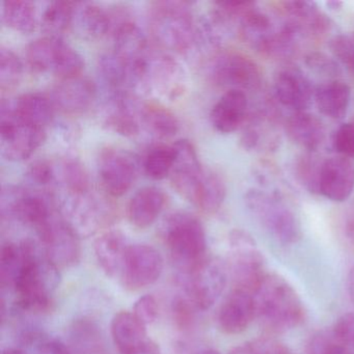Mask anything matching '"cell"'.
I'll list each match as a JSON object with an SVG mask.
<instances>
[{"instance_id":"cell-5","label":"cell","mask_w":354,"mask_h":354,"mask_svg":"<svg viewBox=\"0 0 354 354\" xmlns=\"http://www.w3.org/2000/svg\"><path fill=\"white\" fill-rule=\"evenodd\" d=\"M188 74L179 59L151 48L142 59V95L174 102L187 92Z\"/></svg>"},{"instance_id":"cell-21","label":"cell","mask_w":354,"mask_h":354,"mask_svg":"<svg viewBox=\"0 0 354 354\" xmlns=\"http://www.w3.org/2000/svg\"><path fill=\"white\" fill-rule=\"evenodd\" d=\"M96 94L94 82L80 75L59 80L53 88L50 98L55 109L68 115H77L90 109Z\"/></svg>"},{"instance_id":"cell-54","label":"cell","mask_w":354,"mask_h":354,"mask_svg":"<svg viewBox=\"0 0 354 354\" xmlns=\"http://www.w3.org/2000/svg\"><path fill=\"white\" fill-rule=\"evenodd\" d=\"M345 235L349 243L354 246V207L348 214L347 218H346Z\"/></svg>"},{"instance_id":"cell-13","label":"cell","mask_w":354,"mask_h":354,"mask_svg":"<svg viewBox=\"0 0 354 354\" xmlns=\"http://www.w3.org/2000/svg\"><path fill=\"white\" fill-rule=\"evenodd\" d=\"M163 271L160 252L147 244H133L128 248L120 279L130 291H138L158 281Z\"/></svg>"},{"instance_id":"cell-23","label":"cell","mask_w":354,"mask_h":354,"mask_svg":"<svg viewBox=\"0 0 354 354\" xmlns=\"http://www.w3.org/2000/svg\"><path fill=\"white\" fill-rule=\"evenodd\" d=\"M167 196L160 188L148 186L136 192L130 198L127 216L130 223L138 229L151 227L165 209Z\"/></svg>"},{"instance_id":"cell-43","label":"cell","mask_w":354,"mask_h":354,"mask_svg":"<svg viewBox=\"0 0 354 354\" xmlns=\"http://www.w3.org/2000/svg\"><path fill=\"white\" fill-rule=\"evenodd\" d=\"M22 344L32 348V354H71L69 348L63 342L42 333H26L22 337Z\"/></svg>"},{"instance_id":"cell-38","label":"cell","mask_w":354,"mask_h":354,"mask_svg":"<svg viewBox=\"0 0 354 354\" xmlns=\"http://www.w3.org/2000/svg\"><path fill=\"white\" fill-rule=\"evenodd\" d=\"M75 3L53 1L45 9L41 19V28L48 37L62 38V35L72 26Z\"/></svg>"},{"instance_id":"cell-33","label":"cell","mask_w":354,"mask_h":354,"mask_svg":"<svg viewBox=\"0 0 354 354\" xmlns=\"http://www.w3.org/2000/svg\"><path fill=\"white\" fill-rule=\"evenodd\" d=\"M55 188L63 194H77L91 192V181L86 167L76 159L64 158L55 162Z\"/></svg>"},{"instance_id":"cell-29","label":"cell","mask_w":354,"mask_h":354,"mask_svg":"<svg viewBox=\"0 0 354 354\" xmlns=\"http://www.w3.org/2000/svg\"><path fill=\"white\" fill-rule=\"evenodd\" d=\"M146 327L133 313H118L111 321V337L119 353H129L146 343L149 339Z\"/></svg>"},{"instance_id":"cell-39","label":"cell","mask_w":354,"mask_h":354,"mask_svg":"<svg viewBox=\"0 0 354 354\" xmlns=\"http://www.w3.org/2000/svg\"><path fill=\"white\" fill-rule=\"evenodd\" d=\"M175 163V150L173 146L156 145L147 153L144 160L146 175L152 180L165 179L171 176Z\"/></svg>"},{"instance_id":"cell-45","label":"cell","mask_w":354,"mask_h":354,"mask_svg":"<svg viewBox=\"0 0 354 354\" xmlns=\"http://www.w3.org/2000/svg\"><path fill=\"white\" fill-rule=\"evenodd\" d=\"M322 163L323 161H319L312 152L304 155L297 161L296 173H297L298 179L310 192L319 194V177H320Z\"/></svg>"},{"instance_id":"cell-19","label":"cell","mask_w":354,"mask_h":354,"mask_svg":"<svg viewBox=\"0 0 354 354\" xmlns=\"http://www.w3.org/2000/svg\"><path fill=\"white\" fill-rule=\"evenodd\" d=\"M354 190V163L335 156L323 160L319 177V194L335 203L347 201Z\"/></svg>"},{"instance_id":"cell-11","label":"cell","mask_w":354,"mask_h":354,"mask_svg":"<svg viewBox=\"0 0 354 354\" xmlns=\"http://www.w3.org/2000/svg\"><path fill=\"white\" fill-rule=\"evenodd\" d=\"M59 213L70 229L86 238L94 235L109 221V207L93 194H63L59 201Z\"/></svg>"},{"instance_id":"cell-15","label":"cell","mask_w":354,"mask_h":354,"mask_svg":"<svg viewBox=\"0 0 354 354\" xmlns=\"http://www.w3.org/2000/svg\"><path fill=\"white\" fill-rule=\"evenodd\" d=\"M99 178L103 189L111 196H124L138 177V165L131 154L115 148L101 152L98 165Z\"/></svg>"},{"instance_id":"cell-56","label":"cell","mask_w":354,"mask_h":354,"mask_svg":"<svg viewBox=\"0 0 354 354\" xmlns=\"http://www.w3.org/2000/svg\"><path fill=\"white\" fill-rule=\"evenodd\" d=\"M3 354H32L24 348H8L3 351Z\"/></svg>"},{"instance_id":"cell-22","label":"cell","mask_w":354,"mask_h":354,"mask_svg":"<svg viewBox=\"0 0 354 354\" xmlns=\"http://www.w3.org/2000/svg\"><path fill=\"white\" fill-rule=\"evenodd\" d=\"M248 99L241 91H225L211 109L213 127L221 133H232L245 123Z\"/></svg>"},{"instance_id":"cell-1","label":"cell","mask_w":354,"mask_h":354,"mask_svg":"<svg viewBox=\"0 0 354 354\" xmlns=\"http://www.w3.org/2000/svg\"><path fill=\"white\" fill-rule=\"evenodd\" d=\"M254 299L256 320L268 333H287L304 322V304L281 275L267 273L254 292Z\"/></svg>"},{"instance_id":"cell-6","label":"cell","mask_w":354,"mask_h":354,"mask_svg":"<svg viewBox=\"0 0 354 354\" xmlns=\"http://www.w3.org/2000/svg\"><path fill=\"white\" fill-rule=\"evenodd\" d=\"M245 204L267 233L283 245H292L301 237L299 221L279 196L250 189L246 192Z\"/></svg>"},{"instance_id":"cell-48","label":"cell","mask_w":354,"mask_h":354,"mask_svg":"<svg viewBox=\"0 0 354 354\" xmlns=\"http://www.w3.org/2000/svg\"><path fill=\"white\" fill-rule=\"evenodd\" d=\"M333 147L339 156L354 159V123L343 124L333 134Z\"/></svg>"},{"instance_id":"cell-41","label":"cell","mask_w":354,"mask_h":354,"mask_svg":"<svg viewBox=\"0 0 354 354\" xmlns=\"http://www.w3.org/2000/svg\"><path fill=\"white\" fill-rule=\"evenodd\" d=\"M24 64L17 55L9 48L0 49V88L12 90L21 82Z\"/></svg>"},{"instance_id":"cell-7","label":"cell","mask_w":354,"mask_h":354,"mask_svg":"<svg viewBox=\"0 0 354 354\" xmlns=\"http://www.w3.org/2000/svg\"><path fill=\"white\" fill-rule=\"evenodd\" d=\"M227 264L233 288L254 293L267 274L265 260L256 240L243 230H234L229 236Z\"/></svg>"},{"instance_id":"cell-55","label":"cell","mask_w":354,"mask_h":354,"mask_svg":"<svg viewBox=\"0 0 354 354\" xmlns=\"http://www.w3.org/2000/svg\"><path fill=\"white\" fill-rule=\"evenodd\" d=\"M346 289L352 304H354V265L351 266L346 277Z\"/></svg>"},{"instance_id":"cell-10","label":"cell","mask_w":354,"mask_h":354,"mask_svg":"<svg viewBox=\"0 0 354 354\" xmlns=\"http://www.w3.org/2000/svg\"><path fill=\"white\" fill-rule=\"evenodd\" d=\"M227 281L225 263L219 259H205L196 268L183 274L186 298L196 310H209L225 291Z\"/></svg>"},{"instance_id":"cell-26","label":"cell","mask_w":354,"mask_h":354,"mask_svg":"<svg viewBox=\"0 0 354 354\" xmlns=\"http://www.w3.org/2000/svg\"><path fill=\"white\" fill-rule=\"evenodd\" d=\"M129 246L125 235L118 230L105 232L97 238L95 256L99 266L107 275L120 277Z\"/></svg>"},{"instance_id":"cell-42","label":"cell","mask_w":354,"mask_h":354,"mask_svg":"<svg viewBox=\"0 0 354 354\" xmlns=\"http://www.w3.org/2000/svg\"><path fill=\"white\" fill-rule=\"evenodd\" d=\"M308 354H354V350L342 343L329 327L318 331L310 337Z\"/></svg>"},{"instance_id":"cell-36","label":"cell","mask_w":354,"mask_h":354,"mask_svg":"<svg viewBox=\"0 0 354 354\" xmlns=\"http://www.w3.org/2000/svg\"><path fill=\"white\" fill-rule=\"evenodd\" d=\"M225 198V185L214 171L205 169L192 205L205 213H214L221 208Z\"/></svg>"},{"instance_id":"cell-2","label":"cell","mask_w":354,"mask_h":354,"mask_svg":"<svg viewBox=\"0 0 354 354\" xmlns=\"http://www.w3.org/2000/svg\"><path fill=\"white\" fill-rule=\"evenodd\" d=\"M28 241V256L13 286L17 304L26 312H48L53 304V294L61 281L59 267L34 241Z\"/></svg>"},{"instance_id":"cell-30","label":"cell","mask_w":354,"mask_h":354,"mask_svg":"<svg viewBox=\"0 0 354 354\" xmlns=\"http://www.w3.org/2000/svg\"><path fill=\"white\" fill-rule=\"evenodd\" d=\"M67 43L62 38L45 36L36 39L26 48V61L34 71L55 74Z\"/></svg>"},{"instance_id":"cell-20","label":"cell","mask_w":354,"mask_h":354,"mask_svg":"<svg viewBox=\"0 0 354 354\" xmlns=\"http://www.w3.org/2000/svg\"><path fill=\"white\" fill-rule=\"evenodd\" d=\"M256 320L254 294L233 288L217 312V324L227 335H239Z\"/></svg>"},{"instance_id":"cell-27","label":"cell","mask_w":354,"mask_h":354,"mask_svg":"<svg viewBox=\"0 0 354 354\" xmlns=\"http://www.w3.org/2000/svg\"><path fill=\"white\" fill-rule=\"evenodd\" d=\"M286 132L294 144L308 152H316L325 140L322 122L308 111L294 113L286 122Z\"/></svg>"},{"instance_id":"cell-16","label":"cell","mask_w":354,"mask_h":354,"mask_svg":"<svg viewBox=\"0 0 354 354\" xmlns=\"http://www.w3.org/2000/svg\"><path fill=\"white\" fill-rule=\"evenodd\" d=\"M173 147L175 163L169 176L171 185L192 204L206 169L201 165L196 148L189 140H177Z\"/></svg>"},{"instance_id":"cell-18","label":"cell","mask_w":354,"mask_h":354,"mask_svg":"<svg viewBox=\"0 0 354 354\" xmlns=\"http://www.w3.org/2000/svg\"><path fill=\"white\" fill-rule=\"evenodd\" d=\"M140 106L134 95L113 93L103 107V126L113 133L134 138L142 125Z\"/></svg>"},{"instance_id":"cell-4","label":"cell","mask_w":354,"mask_h":354,"mask_svg":"<svg viewBox=\"0 0 354 354\" xmlns=\"http://www.w3.org/2000/svg\"><path fill=\"white\" fill-rule=\"evenodd\" d=\"M163 235L171 262L183 274L207 259L206 233L200 219L192 213L169 215Z\"/></svg>"},{"instance_id":"cell-17","label":"cell","mask_w":354,"mask_h":354,"mask_svg":"<svg viewBox=\"0 0 354 354\" xmlns=\"http://www.w3.org/2000/svg\"><path fill=\"white\" fill-rule=\"evenodd\" d=\"M274 94L283 106L298 113L306 111L315 100L316 88L298 68L287 66L274 76Z\"/></svg>"},{"instance_id":"cell-28","label":"cell","mask_w":354,"mask_h":354,"mask_svg":"<svg viewBox=\"0 0 354 354\" xmlns=\"http://www.w3.org/2000/svg\"><path fill=\"white\" fill-rule=\"evenodd\" d=\"M314 101L323 115L329 119L342 120L349 109L351 88L342 80H329L316 86Z\"/></svg>"},{"instance_id":"cell-51","label":"cell","mask_w":354,"mask_h":354,"mask_svg":"<svg viewBox=\"0 0 354 354\" xmlns=\"http://www.w3.org/2000/svg\"><path fill=\"white\" fill-rule=\"evenodd\" d=\"M331 329L342 343L354 350V312L339 317Z\"/></svg>"},{"instance_id":"cell-9","label":"cell","mask_w":354,"mask_h":354,"mask_svg":"<svg viewBox=\"0 0 354 354\" xmlns=\"http://www.w3.org/2000/svg\"><path fill=\"white\" fill-rule=\"evenodd\" d=\"M46 131L21 121L13 104L1 100L0 104V151L9 161L30 158L44 142Z\"/></svg>"},{"instance_id":"cell-12","label":"cell","mask_w":354,"mask_h":354,"mask_svg":"<svg viewBox=\"0 0 354 354\" xmlns=\"http://www.w3.org/2000/svg\"><path fill=\"white\" fill-rule=\"evenodd\" d=\"M209 75L216 86L227 91L257 90L261 86L262 74L254 61L235 51L215 55L209 66Z\"/></svg>"},{"instance_id":"cell-53","label":"cell","mask_w":354,"mask_h":354,"mask_svg":"<svg viewBox=\"0 0 354 354\" xmlns=\"http://www.w3.org/2000/svg\"><path fill=\"white\" fill-rule=\"evenodd\" d=\"M127 354H162L161 353L160 349L158 346L154 343V342L148 339L146 343L142 345L138 346L136 349L130 351Z\"/></svg>"},{"instance_id":"cell-46","label":"cell","mask_w":354,"mask_h":354,"mask_svg":"<svg viewBox=\"0 0 354 354\" xmlns=\"http://www.w3.org/2000/svg\"><path fill=\"white\" fill-rule=\"evenodd\" d=\"M329 48L333 57L354 74V32L333 37Z\"/></svg>"},{"instance_id":"cell-40","label":"cell","mask_w":354,"mask_h":354,"mask_svg":"<svg viewBox=\"0 0 354 354\" xmlns=\"http://www.w3.org/2000/svg\"><path fill=\"white\" fill-rule=\"evenodd\" d=\"M71 342L72 347L77 354L102 353V335L98 327L90 321L82 320L74 324Z\"/></svg>"},{"instance_id":"cell-31","label":"cell","mask_w":354,"mask_h":354,"mask_svg":"<svg viewBox=\"0 0 354 354\" xmlns=\"http://www.w3.org/2000/svg\"><path fill=\"white\" fill-rule=\"evenodd\" d=\"M113 51L127 61H138L150 50L148 39L133 18L125 20L113 32Z\"/></svg>"},{"instance_id":"cell-49","label":"cell","mask_w":354,"mask_h":354,"mask_svg":"<svg viewBox=\"0 0 354 354\" xmlns=\"http://www.w3.org/2000/svg\"><path fill=\"white\" fill-rule=\"evenodd\" d=\"M306 63L316 73L322 74L327 77L335 78L341 74V69L337 62L324 53H310L306 57Z\"/></svg>"},{"instance_id":"cell-47","label":"cell","mask_w":354,"mask_h":354,"mask_svg":"<svg viewBox=\"0 0 354 354\" xmlns=\"http://www.w3.org/2000/svg\"><path fill=\"white\" fill-rule=\"evenodd\" d=\"M28 180L42 188H53L55 184V162L49 160H37L28 169Z\"/></svg>"},{"instance_id":"cell-3","label":"cell","mask_w":354,"mask_h":354,"mask_svg":"<svg viewBox=\"0 0 354 354\" xmlns=\"http://www.w3.org/2000/svg\"><path fill=\"white\" fill-rule=\"evenodd\" d=\"M150 30L161 47L174 53L185 55L196 47L198 22L194 19L190 3H153L150 9Z\"/></svg>"},{"instance_id":"cell-8","label":"cell","mask_w":354,"mask_h":354,"mask_svg":"<svg viewBox=\"0 0 354 354\" xmlns=\"http://www.w3.org/2000/svg\"><path fill=\"white\" fill-rule=\"evenodd\" d=\"M55 201L49 192L7 186L1 192V214L37 232L57 214Z\"/></svg>"},{"instance_id":"cell-52","label":"cell","mask_w":354,"mask_h":354,"mask_svg":"<svg viewBox=\"0 0 354 354\" xmlns=\"http://www.w3.org/2000/svg\"><path fill=\"white\" fill-rule=\"evenodd\" d=\"M194 306L187 298H177L174 301V319L180 328H188L194 321Z\"/></svg>"},{"instance_id":"cell-44","label":"cell","mask_w":354,"mask_h":354,"mask_svg":"<svg viewBox=\"0 0 354 354\" xmlns=\"http://www.w3.org/2000/svg\"><path fill=\"white\" fill-rule=\"evenodd\" d=\"M229 354H293L283 343L271 337H258L236 346Z\"/></svg>"},{"instance_id":"cell-58","label":"cell","mask_w":354,"mask_h":354,"mask_svg":"<svg viewBox=\"0 0 354 354\" xmlns=\"http://www.w3.org/2000/svg\"><path fill=\"white\" fill-rule=\"evenodd\" d=\"M196 354H221L218 351L214 349H202L196 352Z\"/></svg>"},{"instance_id":"cell-34","label":"cell","mask_w":354,"mask_h":354,"mask_svg":"<svg viewBox=\"0 0 354 354\" xmlns=\"http://www.w3.org/2000/svg\"><path fill=\"white\" fill-rule=\"evenodd\" d=\"M140 121L149 131L161 138H173L180 130L178 118L157 103H146L140 106Z\"/></svg>"},{"instance_id":"cell-57","label":"cell","mask_w":354,"mask_h":354,"mask_svg":"<svg viewBox=\"0 0 354 354\" xmlns=\"http://www.w3.org/2000/svg\"><path fill=\"white\" fill-rule=\"evenodd\" d=\"M342 6H343V3H339V1H329V3H327V7L330 8V10H339Z\"/></svg>"},{"instance_id":"cell-35","label":"cell","mask_w":354,"mask_h":354,"mask_svg":"<svg viewBox=\"0 0 354 354\" xmlns=\"http://www.w3.org/2000/svg\"><path fill=\"white\" fill-rule=\"evenodd\" d=\"M3 21L16 32L30 34L38 24L36 5L28 0H6L3 3Z\"/></svg>"},{"instance_id":"cell-50","label":"cell","mask_w":354,"mask_h":354,"mask_svg":"<svg viewBox=\"0 0 354 354\" xmlns=\"http://www.w3.org/2000/svg\"><path fill=\"white\" fill-rule=\"evenodd\" d=\"M133 314L145 325L152 324L158 317V304L153 295H145L134 304Z\"/></svg>"},{"instance_id":"cell-14","label":"cell","mask_w":354,"mask_h":354,"mask_svg":"<svg viewBox=\"0 0 354 354\" xmlns=\"http://www.w3.org/2000/svg\"><path fill=\"white\" fill-rule=\"evenodd\" d=\"M37 234L43 252L55 266H73L80 261V237L70 229L59 213L40 227Z\"/></svg>"},{"instance_id":"cell-37","label":"cell","mask_w":354,"mask_h":354,"mask_svg":"<svg viewBox=\"0 0 354 354\" xmlns=\"http://www.w3.org/2000/svg\"><path fill=\"white\" fill-rule=\"evenodd\" d=\"M28 241L13 243L8 242L1 248L0 277L3 287L13 288L28 256Z\"/></svg>"},{"instance_id":"cell-32","label":"cell","mask_w":354,"mask_h":354,"mask_svg":"<svg viewBox=\"0 0 354 354\" xmlns=\"http://www.w3.org/2000/svg\"><path fill=\"white\" fill-rule=\"evenodd\" d=\"M16 115L21 121L45 129L55 118V107L50 97L41 93H26L13 104Z\"/></svg>"},{"instance_id":"cell-24","label":"cell","mask_w":354,"mask_h":354,"mask_svg":"<svg viewBox=\"0 0 354 354\" xmlns=\"http://www.w3.org/2000/svg\"><path fill=\"white\" fill-rule=\"evenodd\" d=\"M283 15L287 24L298 37L304 35L319 36L329 28V20L319 11L314 3L289 1L283 3Z\"/></svg>"},{"instance_id":"cell-25","label":"cell","mask_w":354,"mask_h":354,"mask_svg":"<svg viewBox=\"0 0 354 354\" xmlns=\"http://www.w3.org/2000/svg\"><path fill=\"white\" fill-rule=\"evenodd\" d=\"M74 30L90 40H99L113 32L111 11L94 3H75Z\"/></svg>"}]
</instances>
